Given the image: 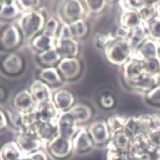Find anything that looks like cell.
I'll use <instances>...</instances> for the list:
<instances>
[{
	"label": "cell",
	"instance_id": "obj_1",
	"mask_svg": "<svg viewBox=\"0 0 160 160\" xmlns=\"http://www.w3.org/2000/svg\"><path fill=\"white\" fill-rule=\"evenodd\" d=\"M45 15L38 10L26 12L19 17L17 24L22 36L27 40H32L41 34L45 26Z\"/></svg>",
	"mask_w": 160,
	"mask_h": 160
},
{
	"label": "cell",
	"instance_id": "obj_2",
	"mask_svg": "<svg viewBox=\"0 0 160 160\" xmlns=\"http://www.w3.org/2000/svg\"><path fill=\"white\" fill-rule=\"evenodd\" d=\"M133 50L128 39H119L115 36L104 48L107 61L114 66H124L133 55Z\"/></svg>",
	"mask_w": 160,
	"mask_h": 160
},
{
	"label": "cell",
	"instance_id": "obj_3",
	"mask_svg": "<svg viewBox=\"0 0 160 160\" xmlns=\"http://www.w3.org/2000/svg\"><path fill=\"white\" fill-rule=\"evenodd\" d=\"M47 152L55 159L65 160L74 152L72 140L57 135L46 146Z\"/></svg>",
	"mask_w": 160,
	"mask_h": 160
},
{
	"label": "cell",
	"instance_id": "obj_4",
	"mask_svg": "<svg viewBox=\"0 0 160 160\" xmlns=\"http://www.w3.org/2000/svg\"><path fill=\"white\" fill-rule=\"evenodd\" d=\"M15 142L24 156L41 149L44 146L34 133L32 128L18 130Z\"/></svg>",
	"mask_w": 160,
	"mask_h": 160
},
{
	"label": "cell",
	"instance_id": "obj_5",
	"mask_svg": "<svg viewBox=\"0 0 160 160\" xmlns=\"http://www.w3.org/2000/svg\"><path fill=\"white\" fill-rule=\"evenodd\" d=\"M78 125L76 119L68 111L61 112L57 119L58 135L72 140L80 129Z\"/></svg>",
	"mask_w": 160,
	"mask_h": 160
},
{
	"label": "cell",
	"instance_id": "obj_6",
	"mask_svg": "<svg viewBox=\"0 0 160 160\" xmlns=\"http://www.w3.org/2000/svg\"><path fill=\"white\" fill-rule=\"evenodd\" d=\"M87 130L92 138L95 146H106L110 141L111 135L107 121L105 120H95L89 125Z\"/></svg>",
	"mask_w": 160,
	"mask_h": 160
},
{
	"label": "cell",
	"instance_id": "obj_7",
	"mask_svg": "<svg viewBox=\"0 0 160 160\" xmlns=\"http://www.w3.org/2000/svg\"><path fill=\"white\" fill-rule=\"evenodd\" d=\"M61 6L62 17L68 24L83 18L87 11L84 2L80 1H65Z\"/></svg>",
	"mask_w": 160,
	"mask_h": 160
},
{
	"label": "cell",
	"instance_id": "obj_8",
	"mask_svg": "<svg viewBox=\"0 0 160 160\" xmlns=\"http://www.w3.org/2000/svg\"><path fill=\"white\" fill-rule=\"evenodd\" d=\"M57 68L63 79L72 80L78 77L82 66L81 61L77 57H66L61 59Z\"/></svg>",
	"mask_w": 160,
	"mask_h": 160
},
{
	"label": "cell",
	"instance_id": "obj_9",
	"mask_svg": "<svg viewBox=\"0 0 160 160\" xmlns=\"http://www.w3.org/2000/svg\"><path fill=\"white\" fill-rule=\"evenodd\" d=\"M152 129L150 115L129 117L125 130L133 137L139 134H148Z\"/></svg>",
	"mask_w": 160,
	"mask_h": 160
},
{
	"label": "cell",
	"instance_id": "obj_10",
	"mask_svg": "<svg viewBox=\"0 0 160 160\" xmlns=\"http://www.w3.org/2000/svg\"><path fill=\"white\" fill-rule=\"evenodd\" d=\"M33 109L36 112L38 123L57 122V119L61 113V111L57 108L53 100L36 103Z\"/></svg>",
	"mask_w": 160,
	"mask_h": 160
},
{
	"label": "cell",
	"instance_id": "obj_11",
	"mask_svg": "<svg viewBox=\"0 0 160 160\" xmlns=\"http://www.w3.org/2000/svg\"><path fill=\"white\" fill-rule=\"evenodd\" d=\"M22 33L18 26L11 24L7 26L1 34V47L9 51L17 48L21 43Z\"/></svg>",
	"mask_w": 160,
	"mask_h": 160
},
{
	"label": "cell",
	"instance_id": "obj_12",
	"mask_svg": "<svg viewBox=\"0 0 160 160\" xmlns=\"http://www.w3.org/2000/svg\"><path fill=\"white\" fill-rule=\"evenodd\" d=\"M158 57H159V41L149 38L133 52L131 58L144 61L145 60Z\"/></svg>",
	"mask_w": 160,
	"mask_h": 160
},
{
	"label": "cell",
	"instance_id": "obj_13",
	"mask_svg": "<svg viewBox=\"0 0 160 160\" xmlns=\"http://www.w3.org/2000/svg\"><path fill=\"white\" fill-rule=\"evenodd\" d=\"M74 152L83 154L91 151L95 144L88 131L86 128H80L72 139Z\"/></svg>",
	"mask_w": 160,
	"mask_h": 160
},
{
	"label": "cell",
	"instance_id": "obj_14",
	"mask_svg": "<svg viewBox=\"0 0 160 160\" xmlns=\"http://www.w3.org/2000/svg\"><path fill=\"white\" fill-rule=\"evenodd\" d=\"M32 129L45 147L58 135L57 122H39L32 127Z\"/></svg>",
	"mask_w": 160,
	"mask_h": 160
},
{
	"label": "cell",
	"instance_id": "obj_15",
	"mask_svg": "<svg viewBox=\"0 0 160 160\" xmlns=\"http://www.w3.org/2000/svg\"><path fill=\"white\" fill-rule=\"evenodd\" d=\"M132 137L125 130L119 131L111 135L106 145L107 150L118 151L128 152Z\"/></svg>",
	"mask_w": 160,
	"mask_h": 160
},
{
	"label": "cell",
	"instance_id": "obj_16",
	"mask_svg": "<svg viewBox=\"0 0 160 160\" xmlns=\"http://www.w3.org/2000/svg\"><path fill=\"white\" fill-rule=\"evenodd\" d=\"M145 74L143 61L131 58L123 67V76L126 83L135 81Z\"/></svg>",
	"mask_w": 160,
	"mask_h": 160
},
{
	"label": "cell",
	"instance_id": "obj_17",
	"mask_svg": "<svg viewBox=\"0 0 160 160\" xmlns=\"http://www.w3.org/2000/svg\"><path fill=\"white\" fill-rule=\"evenodd\" d=\"M29 90L36 103L53 100V95L50 86L39 79L34 80L29 86Z\"/></svg>",
	"mask_w": 160,
	"mask_h": 160
},
{
	"label": "cell",
	"instance_id": "obj_18",
	"mask_svg": "<svg viewBox=\"0 0 160 160\" xmlns=\"http://www.w3.org/2000/svg\"><path fill=\"white\" fill-rule=\"evenodd\" d=\"M55 48L62 58L76 57L79 51V43L74 38L68 39L57 38Z\"/></svg>",
	"mask_w": 160,
	"mask_h": 160
},
{
	"label": "cell",
	"instance_id": "obj_19",
	"mask_svg": "<svg viewBox=\"0 0 160 160\" xmlns=\"http://www.w3.org/2000/svg\"><path fill=\"white\" fill-rule=\"evenodd\" d=\"M151 148L147 134H139L132 137L128 151L130 158H140Z\"/></svg>",
	"mask_w": 160,
	"mask_h": 160
},
{
	"label": "cell",
	"instance_id": "obj_20",
	"mask_svg": "<svg viewBox=\"0 0 160 160\" xmlns=\"http://www.w3.org/2000/svg\"><path fill=\"white\" fill-rule=\"evenodd\" d=\"M36 105V102L28 90L18 92L13 99V107L23 112L31 111Z\"/></svg>",
	"mask_w": 160,
	"mask_h": 160
},
{
	"label": "cell",
	"instance_id": "obj_21",
	"mask_svg": "<svg viewBox=\"0 0 160 160\" xmlns=\"http://www.w3.org/2000/svg\"><path fill=\"white\" fill-rule=\"evenodd\" d=\"M53 101L61 112L69 111L75 102L73 93L69 90L62 88L58 90L54 94Z\"/></svg>",
	"mask_w": 160,
	"mask_h": 160
},
{
	"label": "cell",
	"instance_id": "obj_22",
	"mask_svg": "<svg viewBox=\"0 0 160 160\" xmlns=\"http://www.w3.org/2000/svg\"><path fill=\"white\" fill-rule=\"evenodd\" d=\"M2 67L7 74H17L22 71L24 68L22 58L16 53H11L4 58L2 62Z\"/></svg>",
	"mask_w": 160,
	"mask_h": 160
},
{
	"label": "cell",
	"instance_id": "obj_23",
	"mask_svg": "<svg viewBox=\"0 0 160 160\" xmlns=\"http://www.w3.org/2000/svg\"><path fill=\"white\" fill-rule=\"evenodd\" d=\"M159 78L145 74L135 81L126 84L128 87L135 90L147 93L159 85Z\"/></svg>",
	"mask_w": 160,
	"mask_h": 160
},
{
	"label": "cell",
	"instance_id": "obj_24",
	"mask_svg": "<svg viewBox=\"0 0 160 160\" xmlns=\"http://www.w3.org/2000/svg\"><path fill=\"white\" fill-rule=\"evenodd\" d=\"M24 157L15 141L7 142L0 149V160H24Z\"/></svg>",
	"mask_w": 160,
	"mask_h": 160
},
{
	"label": "cell",
	"instance_id": "obj_25",
	"mask_svg": "<svg viewBox=\"0 0 160 160\" xmlns=\"http://www.w3.org/2000/svg\"><path fill=\"white\" fill-rule=\"evenodd\" d=\"M142 24V20L137 10H123V13L120 17V26L133 30Z\"/></svg>",
	"mask_w": 160,
	"mask_h": 160
},
{
	"label": "cell",
	"instance_id": "obj_26",
	"mask_svg": "<svg viewBox=\"0 0 160 160\" xmlns=\"http://www.w3.org/2000/svg\"><path fill=\"white\" fill-rule=\"evenodd\" d=\"M39 79L48 85L55 86L62 83V77L57 68L46 67L40 70L38 74Z\"/></svg>",
	"mask_w": 160,
	"mask_h": 160
},
{
	"label": "cell",
	"instance_id": "obj_27",
	"mask_svg": "<svg viewBox=\"0 0 160 160\" xmlns=\"http://www.w3.org/2000/svg\"><path fill=\"white\" fill-rule=\"evenodd\" d=\"M68 111L74 116L78 124L88 122L93 116L92 108L88 105L82 103L74 105Z\"/></svg>",
	"mask_w": 160,
	"mask_h": 160
},
{
	"label": "cell",
	"instance_id": "obj_28",
	"mask_svg": "<svg viewBox=\"0 0 160 160\" xmlns=\"http://www.w3.org/2000/svg\"><path fill=\"white\" fill-rule=\"evenodd\" d=\"M31 42L32 48L36 52L41 53L50 48H55L57 38H52L42 32L36 36Z\"/></svg>",
	"mask_w": 160,
	"mask_h": 160
},
{
	"label": "cell",
	"instance_id": "obj_29",
	"mask_svg": "<svg viewBox=\"0 0 160 160\" xmlns=\"http://www.w3.org/2000/svg\"><path fill=\"white\" fill-rule=\"evenodd\" d=\"M22 10L19 7L17 2L2 1L1 2L0 16L4 21H10L21 14Z\"/></svg>",
	"mask_w": 160,
	"mask_h": 160
},
{
	"label": "cell",
	"instance_id": "obj_30",
	"mask_svg": "<svg viewBox=\"0 0 160 160\" xmlns=\"http://www.w3.org/2000/svg\"><path fill=\"white\" fill-rule=\"evenodd\" d=\"M38 58L41 64L46 68L54 67L53 66L57 64H58L62 58L56 48H52L45 52L39 53Z\"/></svg>",
	"mask_w": 160,
	"mask_h": 160
},
{
	"label": "cell",
	"instance_id": "obj_31",
	"mask_svg": "<svg viewBox=\"0 0 160 160\" xmlns=\"http://www.w3.org/2000/svg\"><path fill=\"white\" fill-rule=\"evenodd\" d=\"M149 38H150L149 35L144 24L138 28L132 30L128 39L133 52H135L140 47V45Z\"/></svg>",
	"mask_w": 160,
	"mask_h": 160
},
{
	"label": "cell",
	"instance_id": "obj_32",
	"mask_svg": "<svg viewBox=\"0 0 160 160\" xmlns=\"http://www.w3.org/2000/svg\"><path fill=\"white\" fill-rule=\"evenodd\" d=\"M137 11L142 20V23L146 24L157 16L156 2H145Z\"/></svg>",
	"mask_w": 160,
	"mask_h": 160
},
{
	"label": "cell",
	"instance_id": "obj_33",
	"mask_svg": "<svg viewBox=\"0 0 160 160\" xmlns=\"http://www.w3.org/2000/svg\"><path fill=\"white\" fill-rule=\"evenodd\" d=\"M127 119L128 117L120 114H114L109 117L107 123L111 135H112L119 131L125 130Z\"/></svg>",
	"mask_w": 160,
	"mask_h": 160
},
{
	"label": "cell",
	"instance_id": "obj_34",
	"mask_svg": "<svg viewBox=\"0 0 160 160\" xmlns=\"http://www.w3.org/2000/svg\"><path fill=\"white\" fill-rule=\"evenodd\" d=\"M73 37L78 39L87 36L88 32V27L84 18L79 19L69 24Z\"/></svg>",
	"mask_w": 160,
	"mask_h": 160
},
{
	"label": "cell",
	"instance_id": "obj_35",
	"mask_svg": "<svg viewBox=\"0 0 160 160\" xmlns=\"http://www.w3.org/2000/svg\"><path fill=\"white\" fill-rule=\"evenodd\" d=\"M6 114H7L10 123L13 127L17 128L18 131L24 128L23 125V112L12 107L7 109Z\"/></svg>",
	"mask_w": 160,
	"mask_h": 160
},
{
	"label": "cell",
	"instance_id": "obj_36",
	"mask_svg": "<svg viewBox=\"0 0 160 160\" xmlns=\"http://www.w3.org/2000/svg\"><path fill=\"white\" fill-rule=\"evenodd\" d=\"M144 62V69L146 74L160 78V57H155L145 60Z\"/></svg>",
	"mask_w": 160,
	"mask_h": 160
},
{
	"label": "cell",
	"instance_id": "obj_37",
	"mask_svg": "<svg viewBox=\"0 0 160 160\" xmlns=\"http://www.w3.org/2000/svg\"><path fill=\"white\" fill-rule=\"evenodd\" d=\"M149 37L160 41V18L156 16L149 23L144 24Z\"/></svg>",
	"mask_w": 160,
	"mask_h": 160
},
{
	"label": "cell",
	"instance_id": "obj_38",
	"mask_svg": "<svg viewBox=\"0 0 160 160\" xmlns=\"http://www.w3.org/2000/svg\"><path fill=\"white\" fill-rule=\"evenodd\" d=\"M58 27L59 22L58 20L53 17H50L47 20L45 26L42 33L52 38H57V34L58 30Z\"/></svg>",
	"mask_w": 160,
	"mask_h": 160
},
{
	"label": "cell",
	"instance_id": "obj_39",
	"mask_svg": "<svg viewBox=\"0 0 160 160\" xmlns=\"http://www.w3.org/2000/svg\"><path fill=\"white\" fill-rule=\"evenodd\" d=\"M83 2L87 10L95 13L102 12L107 5L106 1H85Z\"/></svg>",
	"mask_w": 160,
	"mask_h": 160
},
{
	"label": "cell",
	"instance_id": "obj_40",
	"mask_svg": "<svg viewBox=\"0 0 160 160\" xmlns=\"http://www.w3.org/2000/svg\"><path fill=\"white\" fill-rule=\"evenodd\" d=\"M147 101L152 105L160 106V85L146 93Z\"/></svg>",
	"mask_w": 160,
	"mask_h": 160
},
{
	"label": "cell",
	"instance_id": "obj_41",
	"mask_svg": "<svg viewBox=\"0 0 160 160\" xmlns=\"http://www.w3.org/2000/svg\"><path fill=\"white\" fill-rule=\"evenodd\" d=\"M105 160H130L128 152L107 150L105 154Z\"/></svg>",
	"mask_w": 160,
	"mask_h": 160
},
{
	"label": "cell",
	"instance_id": "obj_42",
	"mask_svg": "<svg viewBox=\"0 0 160 160\" xmlns=\"http://www.w3.org/2000/svg\"><path fill=\"white\" fill-rule=\"evenodd\" d=\"M147 137L151 147L160 149V129H152Z\"/></svg>",
	"mask_w": 160,
	"mask_h": 160
},
{
	"label": "cell",
	"instance_id": "obj_43",
	"mask_svg": "<svg viewBox=\"0 0 160 160\" xmlns=\"http://www.w3.org/2000/svg\"><path fill=\"white\" fill-rule=\"evenodd\" d=\"M17 3L24 12L36 10L42 4L40 1H17Z\"/></svg>",
	"mask_w": 160,
	"mask_h": 160
},
{
	"label": "cell",
	"instance_id": "obj_44",
	"mask_svg": "<svg viewBox=\"0 0 160 160\" xmlns=\"http://www.w3.org/2000/svg\"><path fill=\"white\" fill-rule=\"evenodd\" d=\"M24 160H50V158L47 151L41 149L30 154L24 156Z\"/></svg>",
	"mask_w": 160,
	"mask_h": 160
},
{
	"label": "cell",
	"instance_id": "obj_45",
	"mask_svg": "<svg viewBox=\"0 0 160 160\" xmlns=\"http://www.w3.org/2000/svg\"><path fill=\"white\" fill-rule=\"evenodd\" d=\"M114 36H112L109 33H101L97 35L95 42L97 45L99 47L105 48L108 43L114 38Z\"/></svg>",
	"mask_w": 160,
	"mask_h": 160
},
{
	"label": "cell",
	"instance_id": "obj_46",
	"mask_svg": "<svg viewBox=\"0 0 160 160\" xmlns=\"http://www.w3.org/2000/svg\"><path fill=\"white\" fill-rule=\"evenodd\" d=\"M137 159L139 160H160V149L151 146L149 150L144 156Z\"/></svg>",
	"mask_w": 160,
	"mask_h": 160
},
{
	"label": "cell",
	"instance_id": "obj_47",
	"mask_svg": "<svg viewBox=\"0 0 160 160\" xmlns=\"http://www.w3.org/2000/svg\"><path fill=\"white\" fill-rule=\"evenodd\" d=\"M101 104L104 108H111L114 106L115 101L112 95L109 93H105L101 97Z\"/></svg>",
	"mask_w": 160,
	"mask_h": 160
},
{
	"label": "cell",
	"instance_id": "obj_48",
	"mask_svg": "<svg viewBox=\"0 0 160 160\" xmlns=\"http://www.w3.org/2000/svg\"><path fill=\"white\" fill-rule=\"evenodd\" d=\"M132 30H130L128 28H126L123 26H120L118 27V28L116 29L114 36L117 38L119 39H128L131 34Z\"/></svg>",
	"mask_w": 160,
	"mask_h": 160
},
{
	"label": "cell",
	"instance_id": "obj_49",
	"mask_svg": "<svg viewBox=\"0 0 160 160\" xmlns=\"http://www.w3.org/2000/svg\"><path fill=\"white\" fill-rule=\"evenodd\" d=\"M152 129H160V114L150 115ZM151 129V130H152Z\"/></svg>",
	"mask_w": 160,
	"mask_h": 160
},
{
	"label": "cell",
	"instance_id": "obj_50",
	"mask_svg": "<svg viewBox=\"0 0 160 160\" xmlns=\"http://www.w3.org/2000/svg\"><path fill=\"white\" fill-rule=\"evenodd\" d=\"M0 116H1V122H0V128L1 130L5 128L8 125V119L7 114L3 111L1 110L0 111Z\"/></svg>",
	"mask_w": 160,
	"mask_h": 160
},
{
	"label": "cell",
	"instance_id": "obj_51",
	"mask_svg": "<svg viewBox=\"0 0 160 160\" xmlns=\"http://www.w3.org/2000/svg\"><path fill=\"white\" fill-rule=\"evenodd\" d=\"M156 6L157 16L160 18V2H156Z\"/></svg>",
	"mask_w": 160,
	"mask_h": 160
},
{
	"label": "cell",
	"instance_id": "obj_52",
	"mask_svg": "<svg viewBox=\"0 0 160 160\" xmlns=\"http://www.w3.org/2000/svg\"><path fill=\"white\" fill-rule=\"evenodd\" d=\"M159 54L160 57V41H159Z\"/></svg>",
	"mask_w": 160,
	"mask_h": 160
}]
</instances>
